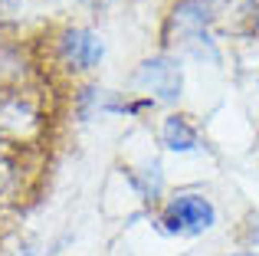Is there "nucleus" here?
Instances as JSON below:
<instances>
[{"label": "nucleus", "instance_id": "423d86ee", "mask_svg": "<svg viewBox=\"0 0 259 256\" xmlns=\"http://www.w3.org/2000/svg\"><path fill=\"white\" fill-rule=\"evenodd\" d=\"M132 184H135V191H138V197H141V200L154 204V200L161 197V187H164V174H161V164H158V161H151V164H145L141 171H132Z\"/></svg>", "mask_w": 259, "mask_h": 256}, {"label": "nucleus", "instance_id": "6e6552de", "mask_svg": "<svg viewBox=\"0 0 259 256\" xmlns=\"http://www.w3.org/2000/svg\"><path fill=\"white\" fill-rule=\"evenodd\" d=\"M227 256H259V250H236V253H227Z\"/></svg>", "mask_w": 259, "mask_h": 256}, {"label": "nucleus", "instance_id": "20e7f679", "mask_svg": "<svg viewBox=\"0 0 259 256\" xmlns=\"http://www.w3.org/2000/svg\"><path fill=\"white\" fill-rule=\"evenodd\" d=\"M210 23H213V4L210 0H177L171 13V26L177 33V46H187L194 53V43L210 39Z\"/></svg>", "mask_w": 259, "mask_h": 256}, {"label": "nucleus", "instance_id": "39448f33", "mask_svg": "<svg viewBox=\"0 0 259 256\" xmlns=\"http://www.w3.org/2000/svg\"><path fill=\"white\" fill-rule=\"evenodd\" d=\"M161 145L174 154L203 151V138H200V132H197V125L190 122L187 115H181V112H174V115H167L164 122H161Z\"/></svg>", "mask_w": 259, "mask_h": 256}, {"label": "nucleus", "instance_id": "f03ea898", "mask_svg": "<svg viewBox=\"0 0 259 256\" xmlns=\"http://www.w3.org/2000/svg\"><path fill=\"white\" fill-rule=\"evenodd\" d=\"M135 89L148 92L154 105H174L177 99L184 96V69L181 59L171 56V53H158V56H148L145 63L135 69L132 76Z\"/></svg>", "mask_w": 259, "mask_h": 256}, {"label": "nucleus", "instance_id": "0eeeda50", "mask_svg": "<svg viewBox=\"0 0 259 256\" xmlns=\"http://www.w3.org/2000/svg\"><path fill=\"white\" fill-rule=\"evenodd\" d=\"M243 243H249V250H259V214L243 224Z\"/></svg>", "mask_w": 259, "mask_h": 256}, {"label": "nucleus", "instance_id": "7ed1b4c3", "mask_svg": "<svg viewBox=\"0 0 259 256\" xmlns=\"http://www.w3.org/2000/svg\"><path fill=\"white\" fill-rule=\"evenodd\" d=\"M56 56L69 72H89L105 59V39L89 26H66L56 36Z\"/></svg>", "mask_w": 259, "mask_h": 256}, {"label": "nucleus", "instance_id": "f257e3e1", "mask_svg": "<svg viewBox=\"0 0 259 256\" xmlns=\"http://www.w3.org/2000/svg\"><path fill=\"white\" fill-rule=\"evenodd\" d=\"M220 220L213 200L200 191H181L167 197L158 210V230L167 237H203Z\"/></svg>", "mask_w": 259, "mask_h": 256}]
</instances>
